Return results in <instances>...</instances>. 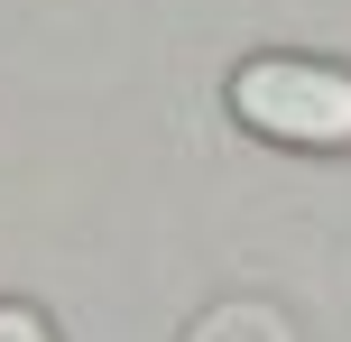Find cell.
I'll return each mask as SVG.
<instances>
[{"label": "cell", "instance_id": "cell-1", "mask_svg": "<svg viewBox=\"0 0 351 342\" xmlns=\"http://www.w3.org/2000/svg\"><path fill=\"white\" fill-rule=\"evenodd\" d=\"M231 121L278 148H351V65L250 56V65H231Z\"/></svg>", "mask_w": 351, "mask_h": 342}, {"label": "cell", "instance_id": "cell-2", "mask_svg": "<svg viewBox=\"0 0 351 342\" xmlns=\"http://www.w3.org/2000/svg\"><path fill=\"white\" fill-rule=\"evenodd\" d=\"M185 342H296V324L268 296H222V306H204L185 324Z\"/></svg>", "mask_w": 351, "mask_h": 342}, {"label": "cell", "instance_id": "cell-3", "mask_svg": "<svg viewBox=\"0 0 351 342\" xmlns=\"http://www.w3.org/2000/svg\"><path fill=\"white\" fill-rule=\"evenodd\" d=\"M0 342H56L47 306H28V296H0Z\"/></svg>", "mask_w": 351, "mask_h": 342}]
</instances>
